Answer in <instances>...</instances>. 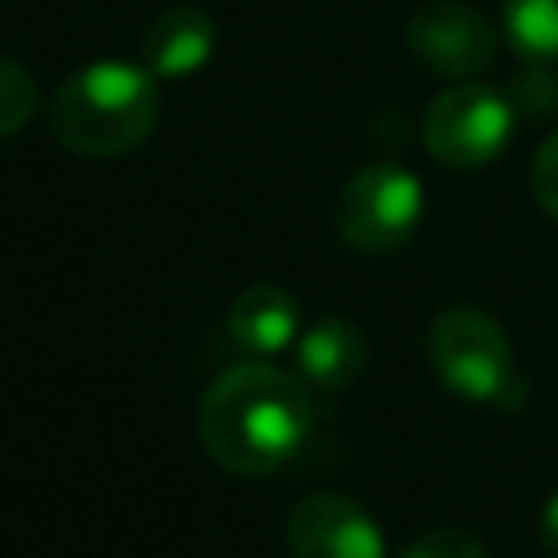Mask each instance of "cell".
<instances>
[{
	"instance_id": "1",
	"label": "cell",
	"mask_w": 558,
	"mask_h": 558,
	"mask_svg": "<svg viewBox=\"0 0 558 558\" xmlns=\"http://www.w3.org/2000/svg\"><path fill=\"white\" fill-rule=\"evenodd\" d=\"M305 375L275 362H240L222 371L196 405V432L205 453L231 475H275L301 458L314 436L318 401Z\"/></svg>"
},
{
	"instance_id": "2",
	"label": "cell",
	"mask_w": 558,
	"mask_h": 558,
	"mask_svg": "<svg viewBox=\"0 0 558 558\" xmlns=\"http://www.w3.org/2000/svg\"><path fill=\"white\" fill-rule=\"evenodd\" d=\"M161 78L144 61L100 57L61 78L48 126L74 157H122L140 148L161 118Z\"/></svg>"
},
{
	"instance_id": "3",
	"label": "cell",
	"mask_w": 558,
	"mask_h": 558,
	"mask_svg": "<svg viewBox=\"0 0 558 558\" xmlns=\"http://www.w3.org/2000/svg\"><path fill=\"white\" fill-rule=\"evenodd\" d=\"M427 357L440 384L466 401L510 405L519 375L501 323L475 305H449L427 327Z\"/></svg>"
},
{
	"instance_id": "4",
	"label": "cell",
	"mask_w": 558,
	"mask_h": 558,
	"mask_svg": "<svg viewBox=\"0 0 558 558\" xmlns=\"http://www.w3.org/2000/svg\"><path fill=\"white\" fill-rule=\"evenodd\" d=\"M423 218V183L397 161L357 166L336 196V231L357 253L401 248Z\"/></svg>"
},
{
	"instance_id": "5",
	"label": "cell",
	"mask_w": 558,
	"mask_h": 558,
	"mask_svg": "<svg viewBox=\"0 0 558 558\" xmlns=\"http://www.w3.org/2000/svg\"><path fill=\"white\" fill-rule=\"evenodd\" d=\"M514 100L488 83H458L445 87L423 118L427 153L449 170H480L501 157L514 135Z\"/></svg>"
},
{
	"instance_id": "6",
	"label": "cell",
	"mask_w": 558,
	"mask_h": 558,
	"mask_svg": "<svg viewBox=\"0 0 558 558\" xmlns=\"http://www.w3.org/2000/svg\"><path fill=\"white\" fill-rule=\"evenodd\" d=\"M405 48L445 78H471L497 57V26L462 0H427L405 22Z\"/></svg>"
},
{
	"instance_id": "7",
	"label": "cell",
	"mask_w": 558,
	"mask_h": 558,
	"mask_svg": "<svg viewBox=\"0 0 558 558\" xmlns=\"http://www.w3.org/2000/svg\"><path fill=\"white\" fill-rule=\"evenodd\" d=\"M292 558H384L379 523L340 493H310L283 523Z\"/></svg>"
},
{
	"instance_id": "8",
	"label": "cell",
	"mask_w": 558,
	"mask_h": 558,
	"mask_svg": "<svg viewBox=\"0 0 558 558\" xmlns=\"http://www.w3.org/2000/svg\"><path fill=\"white\" fill-rule=\"evenodd\" d=\"M218 26L201 4H174L157 13L140 35V61L157 78H192L214 61Z\"/></svg>"
},
{
	"instance_id": "9",
	"label": "cell",
	"mask_w": 558,
	"mask_h": 558,
	"mask_svg": "<svg viewBox=\"0 0 558 558\" xmlns=\"http://www.w3.org/2000/svg\"><path fill=\"white\" fill-rule=\"evenodd\" d=\"M227 336L248 357H275L301 340V310L288 288L253 283L227 310Z\"/></svg>"
},
{
	"instance_id": "10",
	"label": "cell",
	"mask_w": 558,
	"mask_h": 558,
	"mask_svg": "<svg viewBox=\"0 0 558 558\" xmlns=\"http://www.w3.org/2000/svg\"><path fill=\"white\" fill-rule=\"evenodd\" d=\"M296 371L318 392H344L366 371V336L349 318H323L296 340Z\"/></svg>"
},
{
	"instance_id": "11",
	"label": "cell",
	"mask_w": 558,
	"mask_h": 558,
	"mask_svg": "<svg viewBox=\"0 0 558 558\" xmlns=\"http://www.w3.org/2000/svg\"><path fill=\"white\" fill-rule=\"evenodd\" d=\"M501 35L523 61H558V0H506Z\"/></svg>"
},
{
	"instance_id": "12",
	"label": "cell",
	"mask_w": 558,
	"mask_h": 558,
	"mask_svg": "<svg viewBox=\"0 0 558 558\" xmlns=\"http://www.w3.org/2000/svg\"><path fill=\"white\" fill-rule=\"evenodd\" d=\"M35 105H39V87L31 70L0 52V140L17 135L35 118Z\"/></svg>"
},
{
	"instance_id": "13",
	"label": "cell",
	"mask_w": 558,
	"mask_h": 558,
	"mask_svg": "<svg viewBox=\"0 0 558 558\" xmlns=\"http://www.w3.org/2000/svg\"><path fill=\"white\" fill-rule=\"evenodd\" d=\"M401 558H488V549L480 536L462 527H432L418 541H410Z\"/></svg>"
},
{
	"instance_id": "14",
	"label": "cell",
	"mask_w": 558,
	"mask_h": 558,
	"mask_svg": "<svg viewBox=\"0 0 558 558\" xmlns=\"http://www.w3.org/2000/svg\"><path fill=\"white\" fill-rule=\"evenodd\" d=\"M510 100L519 113H549L558 105V74L545 61H527L519 83L510 87Z\"/></svg>"
},
{
	"instance_id": "15",
	"label": "cell",
	"mask_w": 558,
	"mask_h": 558,
	"mask_svg": "<svg viewBox=\"0 0 558 558\" xmlns=\"http://www.w3.org/2000/svg\"><path fill=\"white\" fill-rule=\"evenodd\" d=\"M532 196L536 205L558 222V131L536 148L532 157Z\"/></svg>"
},
{
	"instance_id": "16",
	"label": "cell",
	"mask_w": 558,
	"mask_h": 558,
	"mask_svg": "<svg viewBox=\"0 0 558 558\" xmlns=\"http://www.w3.org/2000/svg\"><path fill=\"white\" fill-rule=\"evenodd\" d=\"M541 545L558 558V488L545 497V506H541Z\"/></svg>"
}]
</instances>
